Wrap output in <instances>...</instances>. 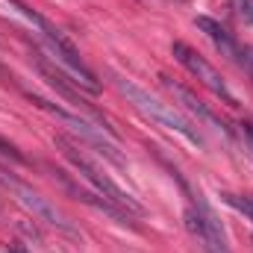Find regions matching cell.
<instances>
[{
  "label": "cell",
  "instance_id": "cell-1",
  "mask_svg": "<svg viewBox=\"0 0 253 253\" xmlns=\"http://www.w3.org/2000/svg\"><path fill=\"white\" fill-rule=\"evenodd\" d=\"M9 6H15V12H21L39 33H42V39L47 42V50H50V56H53V62H59L62 68H68L71 74H74V83H77V88H83V91H88V94H97L100 91V83H97V77H94V71L88 68V65L83 62V56H80V50L71 44V39L65 36L59 27H53L47 18H42L39 12H33L27 3H21V0H6Z\"/></svg>",
  "mask_w": 253,
  "mask_h": 253
},
{
  "label": "cell",
  "instance_id": "cell-2",
  "mask_svg": "<svg viewBox=\"0 0 253 253\" xmlns=\"http://www.w3.org/2000/svg\"><path fill=\"white\" fill-rule=\"evenodd\" d=\"M115 85H118V91L124 94L144 118H150L153 124L165 126V129H171V132H177V135H183L186 141L197 144V147H203V135L197 132V126L191 124L180 109H174L171 103L153 97L147 88H141L138 83H132V80H126V77H115Z\"/></svg>",
  "mask_w": 253,
  "mask_h": 253
},
{
  "label": "cell",
  "instance_id": "cell-3",
  "mask_svg": "<svg viewBox=\"0 0 253 253\" xmlns=\"http://www.w3.org/2000/svg\"><path fill=\"white\" fill-rule=\"evenodd\" d=\"M56 144L62 147L65 159H68V162L77 168V174H80L85 183H91L97 194H103V197H106V200H112L115 206L126 209L129 215H132V212H135V215H141V203H138V200H135L129 191L121 189V186H118V183H115V180L106 174V171H100V168H97V165H94V162L85 156V153H77V144H74V141H68L65 135H59V138H56Z\"/></svg>",
  "mask_w": 253,
  "mask_h": 253
},
{
  "label": "cell",
  "instance_id": "cell-4",
  "mask_svg": "<svg viewBox=\"0 0 253 253\" xmlns=\"http://www.w3.org/2000/svg\"><path fill=\"white\" fill-rule=\"evenodd\" d=\"M0 183L6 186V189L12 191V197L27 209V212H33L39 221H44V224H50V227H56V230H62V233H77L74 227H71V221L65 218L62 212L47 200V197H42L39 191L33 189V186H27L24 180H18L15 174H9V171H0Z\"/></svg>",
  "mask_w": 253,
  "mask_h": 253
},
{
  "label": "cell",
  "instance_id": "cell-5",
  "mask_svg": "<svg viewBox=\"0 0 253 253\" xmlns=\"http://www.w3.org/2000/svg\"><path fill=\"white\" fill-rule=\"evenodd\" d=\"M171 53H174V59L183 65L194 80H200V83H203L212 94H218L224 103H230V106H236V103H239V100H236V94L230 91V85L224 83L221 71L209 62L206 56H200L191 44H186V42H174V44H171Z\"/></svg>",
  "mask_w": 253,
  "mask_h": 253
},
{
  "label": "cell",
  "instance_id": "cell-6",
  "mask_svg": "<svg viewBox=\"0 0 253 253\" xmlns=\"http://www.w3.org/2000/svg\"><path fill=\"white\" fill-rule=\"evenodd\" d=\"M186 227H189V233L200 242V248L206 253H233L221 221L215 218V212L206 203L197 200V203L186 206Z\"/></svg>",
  "mask_w": 253,
  "mask_h": 253
},
{
  "label": "cell",
  "instance_id": "cell-7",
  "mask_svg": "<svg viewBox=\"0 0 253 253\" xmlns=\"http://www.w3.org/2000/svg\"><path fill=\"white\" fill-rule=\"evenodd\" d=\"M27 97H30V100H33V103H36L39 109H44V112H50L53 118H59L62 124H68L71 129H74V132H77V135H80V138H83V141H88L91 147H97L100 153H106V156H109L112 162H118V165H124V159L118 156V150H115V144H109V138L103 135V126H94V124H88L85 118H80V115H74V112H65V109H59L56 103H50V100H44V97H39V94H33V91H30Z\"/></svg>",
  "mask_w": 253,
  "mask_h": 253
},
{
  "label": "cell",
  "instance_id": "cell-8",
  "mask_svg": "<svg viewBox=\"0 0 253 253\" xmlns=\"http://www.w3.org/2000/svg\"><path fill=\"white\" fill-rule=\"evenodd\" d=\"M194 27L224 53V56H230V59H242V47L236 44V39L215 21V18H206V15H200V18H194Z\"/></svg>",
  "mask_w": 253,
  "mask_h": 253
},
{
  "label": "cell",
  "instance_id": "cell-9",
  "mask_svg": "<svg viewBox=\"0 0 253 253\" xmlns=\"http://www.w3.org/2000/svg\"><path fill=\"white\" fill-rule=\"evenodd\" d=\"M162 80H165V77H162ZM165 85H168V88H171L174 94H180V97H183V103H189V106L194 109V112H197V115H200V118H203V121L224 126L221 121H218V118H215V115H212V109H206V106H203V100H197V97L191 94L189 88H183V85H177V83H171V80H165Z\"/></svg>",
  "mask_w": 253,
  "mask_h": 253
},
{
  "label": "cell",
  "instance_id": "cell-10",
  "mask_svg": "<svg viewBox=\"0 0 253 253\" xmlns=\"http://www.w3.org/2000/svg\"><path fill=\"white\" fill-rule=\"evenodd\" d=\"M230 9L242 24H253V0H230Z\"/></svg>",
  "mask_w": 253,
  "mask_h": 253
},
{
  "label": "cell",
  "instance_id": "cell-11",
  "mask_svg": "<svg viewBox=\"0 0 253 253\" xmlns=\"http://www.w3.org/2000/svg\"><path fill=\"white\" fill-rule=\"evenodd\" d=\"M227 203L230 206H236L248 221L253 224V197H242V194H227Z\"/></svg>",
  "mask_w": 253,
  "mask_h": 253
},
{
  "label": "cell",
  "instance_id": "cell-12",
  "mask_svg": "<svg viewBox=\"0 0 253 253\" xmlns=\"http://www.w3.org/2000/svg\"><path fill=\"white\" fill-rule=\"evenodd\" d=\"M242 132H245V138L251 141V147H253V124L248 121V124H242Z\"/></svg>",
  "mask_w": 253,
  "mask_h": 253
},
{
  "label": "cell",
  "instance_id": "cell-13",
  "mask_svg": "<svg viewBox=\"0 0 253 253\" xmlns=\"http://www.w3.org/2000/svg\"><path fill=\"white\" fill-rule=\"evenodd\" d=\"M9 253H24V251H9Z\"/></svg>",
  "mask_w": 253,
  "mask_h": 253
}]
</instances>
